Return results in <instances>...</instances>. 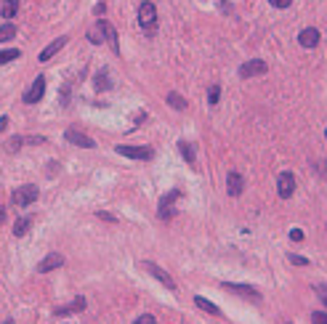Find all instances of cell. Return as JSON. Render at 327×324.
<instances>
[{
    "label": "cell",
    "mask_w": 327,
    "mask_h": 324,
    "mask_svg": "<svg viewBox=\"0 0 327 324\" xmlns=\"http://www.w3.org/2000/svg\"><path fill=\"white\" fill-rule=\"evenodd\" d=\"M88 40H90L93 45H99V43H112L115 48H117V32H115V27L109 24L106 19H99L96 27L88 29Z\"/></svg>",
    "instance_id": "cell-1"
},
{
    "label": "cell",
    "mask_w": 327,
    "mask_h": 324,
    "mask_svg": "<svg viewBox=\"0 0 327 324\" xmlns=\"http://www.w3.org/2000/svg\"><path fill=\"white\" fill-rule=\"evenodd\" d=\"M138 24H141V29L147 35L157 32V8H154V3H149V0H144V3L138 6Z\"/></svg>",
    "instance_id": "cell-2"
},
{
    "label": "cell",
    "mask_w": 327,
    "mask_h": 324,
    "mask_svg": "<svg viewBox=\"0 0 327 324\" xmlns=\"http://www.w3.org/2000/svg\"><path fill=\"white\" fill-rule=\"evenodd\" d=\"M35 199H38V186H32V183L19 186L16 192H13V205L16 207H27V205H32Z\"/></svg>",
    "instance_id": "cell-3"
},
{
    "label": "cell",
    "mask_w": 327,
    "mask_h": 324,
    "mask_svg": "<svg viewBox=\"0 0 327 324\" xmlns=\"http://www.w3.org/2000/svg\"><path fill=\"white\" fill-rule=\"evenodd\" d=\"M117 151L122 157H131V160H152L154 151L149 146H117Z\"/></svg>",
    "instance_id": "cell-4"
},
{
    "label": "cell",
    "mask_w": 327,
    "mask_h": 324,
    "mask_svg": "<svg viewBox=\"0 0 327 324\" xmlns=\"http://www.w3.org/2000/svg\"><path fill=\"white\" fill-rule=\"evenodd\" d=\"M43 96H45V77L40 74V77H35V83L29 85V90L24 93V101L27 104H38Z\"/></svg>",
    "instance_id": "cell-5"
},
{
    "label": "cell",
    "mask_w": 327,
    "mask_h": 324,
    "mask_svg": "<svg viewBox=\"0 0 327 324\" xmlns=\"http://www.w3.org/2000/svg\"><path fill=\"white\" fill-rule=\"evenodd\" d=\"M263 72H266V61H261V59L245 61V64L240 67V77H242V80H247V77H256V74H263Z\"/></svg>",
    "instance_id": "cell-6"
},
{
    "label": "cell",
    "mask_w": 327,
    "mask_h": 324,
    "mask_svg": "<svg viewBox=\"0 0 327 324\" xmlns=\"http://www.w3.org/2000/svg\"><path fill=\"white\" fill-rule=\"evenodd\" d=\"M64 138H67V141L69 144H75V146H83V149H93V146H96V141H93V138L90 136H85V133H80V130H67L64 133Z\"/></svg>",
    "instance_id": "cell-7"
},
{
    "label": "cell",
    "mask_w": 327,
    "mask_h": 324,
    "mask_svg": "<svg viewBox=\"0 0 327 324\" xmlns=\"http://www.w3.org/2000/svg\"><path fill=\"white\" fill-rule=\"evenodd\" d=\"M61 266H64V255H61V253H51V255H45V258L40 260L38 271H40V274H48V271L61 269Z\"/></svg>",
    "instance_id": "cell-8"
},
{
    "label": "cell",
    "mask_w": 327,
    "mask_h": 324,
    "mask_svg": "<svg viewBox=\"0 0 327 324\" xmlns=\"http://www.w3.org/2000/svg\"><path fill=\"white\" fill-rule=\"evenodd\" d=\"M277 192H279V197H282V199L293 197V192H295V178H293V173H282V176L277 178Z\"/></svg>",
    "instance_id": "cell-9"
},
{
    "label": "cell",
    "mask_w": 327,
    "mask_h": 324,
    "mask_svg": "<svg viewBox=\"0 0 327 324\" xmlns=\"http://www.w3.org/2000/svg\"><path fill=\"white\" fill-rule=\"evenodd\" d=\"M144 269H147V271L154 276V279H160V282H162L168 290H176V282H173V276H170V274H165V271H162L157 263H144Z\"/></svg>",
    "instance_id": "cell-10"
},
{
    "label": "cell",
    "mask_w": 327,
    "mask_h": 324,
    "mask_svg": "<svg viewBox=\"0 0 327 324\" xmlns=\"http://www.w3.org/2000/svg\"><path fill=\"white\" fill-rule=\"evenodd\" d=\"M298 43L303 45V48H317V45H319V29L306 27L303 32L298 35Z\"/></svg>",
    "instance_id": "cell-11"
},
{
    "label": "cell",
    "mask_w": 327,
    "mask_h": 324,
    "mask_svg": "<svg viewBox=\"0 0 327 324\" xmlns=\"http://www.w3.org/2000/svg\"><path fill=\"white\" fill-rule=\"evenodd\" d=\"M242 189H245V181H242V176L231 170V173H229V178H226V192H229L231 197H240V194H242Z\"/></svg>",
    "instance_id": "cell-12"
},
{
    "label": "cell",
    "mask_w": 327,
    "mask_h": 324,
    "mask_svg": "<svg viewBox=\"0 0 327 324\" xmlns=\"http://www.w3.org/2000/svg\"><path fill=\"white\" fill-rule=\"evenodd\" d=\"M64 45H67V37H56V40L48 45V48H43V51H40V61H48L51 56H56L61 48H64Z\"/></svg>",
    "instance_id": "cell-13"
},
{
    "label": "cell",
    "mask_w": 327,
    "mask_h": 324,
    "mask_svg": "<svg viewBox=\"0 0 327 324\" xmlns=\"http://www.w3.org/2000/svg\"><path fill=\"white\" fill-rule=\"evenodd\" d=\"M16 11H19V0H3V3H0V16L3 19H13Z\"/></svg>",
    "instance_id": "cell-14"
},
{
    "label": "cell",
    "mask_w": 327,
    "mask_h": 324,
    "mask_svg": "<svg viewBox=\"0 0 327 324\" xmlns=\"http://www.w3.org/2000/svg\"><path fill=\"white\" fill-rule=\"evenodd\" d=\"M178 197H181V192H170V194H165V197H162V202H160V215H162L165 221L170 218V215H173V213H170V207H168V205H170V202H176Z\"/></svg>",
    "instance_id": "cell-15"
},
{
    "label": "cell",
    "mask_w": 327,
    "mask_h": 324,
    "mask_svg": "<svg viewBox=\"0 0 327 324\" xmlns=\"http://www.w3.org/2000/svg\"><path fill=\"white\" fill-rule=\"evenodd\" d=\"M85 308V298H77L72 306H61V308H56V316H67V314H72V311H83Z\"/></svg>",
    "instance_id": "cell-16"
},
{
    "label": "cell",
    "mask_w": 327,
    "mask_h": 324,
    "mask_svg": "<svg viewBox=\"0 0 327 324\" xmlns=\"http://www.w3.org/2000/svg\"><path fill=\"white\" fill-rule=\"evenodd\" d=\"M224 290H231V292H242V295H250V298H258V292L247 284H231V282H224Z\"/></svg>",
    "instance_id": "cell-17"
},
{
    "label": "cell",
    "mask_w": 327,
    "mask_h": 324,
    "mask_svg": "<svg viewBox=\"0 0 327 324\" xmlns=\"http://www.w3.org/2000/svg\"><path fill=\"white\" fill-rule=\"evenodd\" d=\"M194 306H197V308H202V311H208V314H213V316L221 314V308L213 306V303H210V300H205V298H194Z\"/></svg>",
    "instance_id": "cell-18"
},
{
    "label": "cell",
    "mask_w": 327,
    "mask_h": 324,
    "mask_svg": "<svg viewBox=\"0 0 327 324\" xmlns=\"http://www.w3.org/2000/svg\"><path fill=\"white\" fill-rule=\"evenodd\" d=\"M13 35H16V27H13L11 22H6L3 27H0V43H8V40H13Z\"/></svg>",
    "instance_id": "cell-19"
},
{
    "label": "cell",
    "mask_w": 327,
    "mask_h": 324,
    "mask_svg": "<svg viewBox=\"0 0 327 324\" xmlns=\"http://www.w3.org/2000/svg\"><path fill=\"white\" fill-rule=\"evenodd\" d=\"M29 226H32V221H29V218H19L16 226H13V234H16V237H24L27 231H29Z\"/></svg>",
    "instance_id": "cell-20"
},
{
    "label": "cell",
    "mask_w": 327,
    "mask_h": 324,
    "mask_svg": "<svg viewBox=\"0 0 327 324\" xmlns=\"http://www.w3.org/2000/svg\"><path fill=\"white\" fill-rule=\"evenodd\" d=\"M178 149H181V154H184L186 162H194V149H192L189 141H178Z\"/></svg>",
    "instance_id": "cell-21"
},
{
    "label": "cell",
    "mask_w": 327,
    "mask_h": 324,
    "mask_svg": "<svg viewBox=\"0 0 327 324\" xmlns=\"http://www.w3.org/2000/svg\"><path fill=\"white\" fill-rule=\"evenodd\" d=\"M168 104L173 106V109H186V101H184V96H178V93H168Z\"/></svg>",
    "instance_id": "cell-22"
},
{
    "label": "cell",
    "mask_w": 327,
    "mask_h": 324,
    "mask_svg": "<svg viewBox=\"0 0 327 324\" xmlns=\"http://www.w3.org/2000/svg\"><path fill=\"white\" fill-rule=\"evenodd\" d=\"M19 59V51L16 48H8V51H0V64H8V61Z\"/></svg>",
    "instance_id": "cell-23"
},
{
    "label": "cell",
    "mask_w": 327,
    "mask_h": 324,
    "mask_svg": "<svg viewBox=\"0 0 327 324\" xmlns=\"http://www.w3.org/2000/svg\"><path fill=\"white\" fill-rule=\"evenodd\" d=\"M109 88V77H106V69H101L96 74V90H106Z\"/></svg>",
    "instance_id": "cell-24"
},
{
    "label": "cell",
    "mask_w": 327,
    "mask_h": 324,
    "mask_svg": "<svg viewBox=\"0 0 327 324\" xmlns=\"http://www.w3.org/2000/svg\"><path fill=\"white\" fill-rule=\"evenodd\" d=\"M218 99H221V88H218V85H210V90H208V104L215 106Z\"/></svg>",
    "instance_id": "cell-25"
},
{
    "label": "cell",
    "mask_w": 327,
    "mask_h": 324,
    "mask_svg": "<svg viewBox=\"0 0 327 324\" xmlns=\"http://www.w3.org/2000/svg\"><path fill=\"white\" fill-rule=\"evenodd\" d=\"M311 321H314V324H327V314L324 311H314V314H311Z\"/></svg>",
    "instance_id": "cell-26"
},
{
    "label": "cell",
    "mask_w": 327,
    "mask_h": 324,
    "mask_svg": "<svg viewBox=\"0 0 327 324\" xmlns=\"http://www.w3.org/2000/svg\"><path fill=\"white\" fill-rule=\"evenodd\" d=\"M133 324H157V321H154V316H149V314H141V316H138Z\"/></svg>",
    "instance_id": "cell-27"
},
{
    "label": "cell",
    "mask_w": 327,
    "mask_h": 324,
    "mask_svg": "<svg viewBox=\"0 0 327 324\" xmlns=\"http://www.w3.org/2000/svg\"><path fill=\"white\" fill-rule=\"evenodd\" d=\"M290 260L295 266H308V258H301V255H290Z\"/></svg>",
    "instance_id": "cell-28"
},
{
    "label": "cell",
    "mask_w": 327,
    "mask_h": 324,
    "mask_svg": "<svg viewBox=\"0 0 327 324\" xmlns=\"http://www.w3.org/2000/svg\"><path fill=\"white\" fill-rule=\"evenodd\" d=\"M269 3H271L274 8H287V6L293 3V0H269Z\"/></svg>",
    "instance_id": "cell-29"
},
{
    "label": "cell",
    "mask_w": 327,
    "mask_h": 324,
    "mask_svg": "<svg viewBox=\"0 0 327 324\" xmlns=\"http://www.w3.org/2000/svg\"><path fill=\"white\" fill-rule=\"evenodd\" d=\"M290 239H293V242H301V239H303V231H301V228H293V231H290Z\"/></svg>",
    "instance_id": "cell-30"
},
{
    "label": "cell",
    "mask_w": 327,
    "mask_h": 324,
    "mask_svg": "<svg viewBox=\"0 0 327 324\" xmlns=\"http://www.w3.org/2000/svg\"><path fill=\"white\" fill-rule=\"evenodd\" d=\"M317 298H319V300L327 306V287H319V290H317Z\"/></svg>",
    "instance_id": "cell-31"
},
{
    "label": "cell",
    "mask_w": 327,
    "mask_h": 324,
    "mask_svg": "<svg viewBox=\"0 0 327 324\" xmlns=\"http://www.w3.org/2000/svg\"><path fill=\"white\" fill-rule=\"evenodd\" d=\"M99 218H101V221H109V223H115V215H109V213H99Z\"/></svg>",
    "instance_id": "cell-32"
},
{
    "label": "cell",
    "mask_w": 327,
    "mask_h": 324,
    "mask_svg": "<svg viewBox=\"0 0 327 324\" xmlns=\"http://www.w3.org/2000/svg\"><path fill=\"white\" fill-rule=\"evenodd\" d=\"M6 125H8V120H6V117H0V130H6Z\"/></svg>",
    "instance_id": "cell-33"
},
{
    "label": "cell",
    "mask_w": 327,
    "mask_h": 324,
    "mask_svg": "<svg viewBox=\"0 0 327 324\" xmlns=\"http://www.w3.org/2000/svg\"><path fill=\"white\" fill-rule=\"evenodd\" d=\"M3 218H6V207H0V223H3Z\"/></svg>",
    "instance_id": "cell-34"
}]
</instances>
